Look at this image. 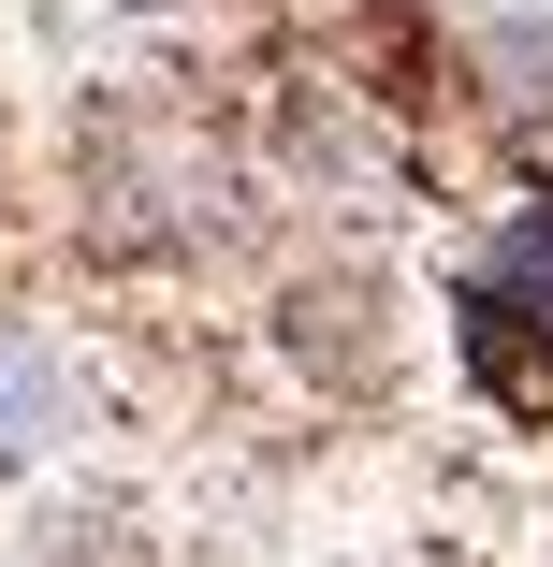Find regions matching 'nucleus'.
Instances as JSON below:
<instances>
[{"instance_id": "obj_1", "label": "nucleus", "mask_w": 553, "mask_h": 567, "mask_svg": "<svg viewBox=\"0 0 553 567\" xmlns=\"http://www.w3.org/2000/svg\"><path fill=\"white\" fill-rule=\"evenodd\" d=\"M467 364H481L510 408H553V204H524V234L481 262V291H467Z\"/></svg>"}, {"instance_id": "obj_2", "label": "nucleus", "mask_w": 553, "mask_h": 567, "mask_svg": "<svg viewBox=\"0 0 553 567\" xmlns=\"http://www.w3.org/2000/svg\"><path fill=\"white\" fill-rule=\"evenodd\" d=\"M44 436H73V364H59V334L0 320V466H30Z\"/></svg>"}]
</instances>
